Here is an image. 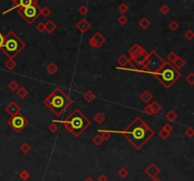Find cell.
Masks as SVG:
<instances>
[{"label":"cell","mask_w":194,"mask_h":181,"mask_svg":"<svg viewBox=\"0 0 194 181\" xmlns=\"http://www.w3.org/2000/svg\"><path fill=\"white\" fill-rule=\"evenodd\" d=\"M11 1H12V3H13L14 5H15V4L17 3V1H18V0H11Z\"/></svg>","instance_id":"f5cc1de1"},{"label":"cell","mask_w":194,"mask_h":181,"mask_svg":"<svg viewBox=\"0 0 194 181\" xmlns=\"http://www.w3.org/2000/svg\"><path fill=\"white\" fill-rule=\"evenodd\" d=\"M58 66L54 64V63H50V64H48L47 65V68H46V70H47V72L48 74H50V75H54L57 73V71H58Z\"/></svg>","instance_id":"ffe728a7"},{"label":"cell","mask_w":194,"mask_h":181,"mask_svg":"<svg viewBox=\"0 0 194 181\" xmlns=\"http://www.w3.org/2000/svg\"><path fill=\"white\" fill-rule=\"evenodd\" d=\"M31 5H38V1H37V0H18L17 3L14 5L13 7L7 9V11L3 12V14H6V13L9 12L14 9L26 8V7H28V6H31Z\"/></svg>","instance_id":"30bf717a"},{"label":"cell","mask_w":194,"mask_h":181,"mask_svg":"<svg viewBox=\"0 0 194 181\" xmlns=\"http://www.w3.org/2000/svg\"><path fill=\"white\" fill-rule=\"evenodd\" d=\"M78 12H79L81 15H86L87 12H88V8H87L85 5H81V6L78 9Z\"/></svg>","instance_id":"60d3db41"},{"label":"cell","mask_w":194,"mask_h":181,"mask_svg":"<svg viewBox=\"0 0 194 181\" xmlns=\"http://www.w3.org/2000/svg\"><path fill=\"white\" fill-rule=\"evenodd\" d=\"M16 93H17V96L20 99H25V98L28 97V89H26V87H19L16 90Z\"/></svg>","instance_id":"603a6c76"},{"label":"cell","mask_w":194,"mask_h":181,"mask_svg":"<svg viewBox=\"0 0 194 181\" xmlns=\"http://www.w3.org/2000/svg\"><path fill=\"white\" fill-rule=\"evenodd\" d=\"M138 25L142 30H147V28L151 26V21H150L148 18L143 17V18H141V20L138 22Z\"/></svg>","instance_id":"7402d4cb"},{"label":"cell","mask_w":194,"mask_h":181,"mask_svg":"<svg viewBox=\"0 0 194 181\" xmlns=\"http://www.w3.org/2000/svg\"><path fill=\"white\" fill-rule=\"evenodd\" d=\"M163 129L166 130V131L169 132V133H171V131H172V129H173V126H172L169 122H167V123H165V124H164Z\"/></svg>","instance_id":"7dc6e473"},{"label":"cell","mask_w":194,"mask_h":181,"mask_svg":"<svg viewBox=\"0 0 194 181\" xmlns=\"http://www.w3.org/2000/svg\"><path fill=\"white\" fill-rule=\"evenodd\" d=\"M171 65L175 68L177 70H179V69H181V68H183L184 66L186 65V61L184 60L182 57H180V56H178L177 58L175 59V61L173 62V63H171Z\"/></svg>","instance_id":"ac0fdd59"},{"label":"cell","mask_w":194,"mask_h":181,"mask_svg":"<svg viewBox=\"0 0 194 181\" xmlns=\"http://www.w3.org/2000/svg\"><path fill=\"white\" fill-rule=\"evenodd\" d=\"M151 104V106H152V108H153V112H154V114H157L158 112H160L162 110V106H161V104H160L158 102H156V101H154V102H153L152 103H150Z\"/></svg>","instance_id":"f546056e"},{"label":"cell","mask_w":194,"mask_h":181,"mask_svg":"<svg viewBox=\"0 0 194 181\" xmlns=\"http://www.w3.org/2000/svg\"><path fill=\"white\" fill-rule=\"evenodd\" d=\"M76 28L78 31H80L81 33H85L87 31L90 30L91 24L86 20V19H81L76 24Z\"/></svg>","instance_id":"5bb4252c"},{"label":"cell","mask_w":194,"mask_h":181,"mask_svg":"<svg viewBox=\"0 0 194 181\" xmlns=\"http://www.w3.org/2000/svg\"><path fill=\"white\" fill-rule=\"evenodd\" d=\"M118 174L119 175L121 178H126V177H128L129 172H128V170L126 169L125 167H121V168H119L118 171Z\"/></svg>","instance_id":"d6a6232c"},{"label":"cell","mask_w":194,"mask_h":181,"mask_svg":"<svg viewBox=\"0 0 194 181\" xmlns=\"http://www.w3.org/2000/svg\"><path fill=\"white\" fill-rule=\"evenodd\" d=\"M51 14V9L48 7H44L43 9H41V15H43L44 17H48Z\"/></svg>","instance_id":"8d00e7d4"},{"label":"cell","mask_w":194,"mask_h":181,"mask_svg":"<svg viewBox=\"0 0 194 181\" xmlns=\"http://www.w3.org/2000/svg\"><path fill=\"white\" fill-rule=\"evenodd\" d=\"M99 133L104 141L109 140L111 139V137H112V134H113L112 131H110V130H99Z\"/></svg>","instance_id":"cb8c5ba5"},{"label":"cell","mask_w":194,"mask_h":181,"mask_svg":"<svg viewBox=\"0 0 194 181\" xmlns=\"http://www.w3.org/2000/svg\"><path fill=\"white\" fill-rule=\"evenodd\" d=\"M165 118H166L169 121H174L177 120L178 115H177V113L174 111V110H169V111L166 114Z\"/></svg>","instance_id":"d4e9b609"},{"label":"cell","mask_w":194,"mask_h":181,"mask_svg":"<svg viewBox=\"0 0 194 181\" xmlns=\"http://www.w3.org/2000/svg\"><path fill=\"white\" fill-rule=\"evenodd\" d=\"M184 36H185V38L188 41H191L193 38H194V32L191 31V30H188L185 32V34H184Z\"/></svg>","instance_id":"b9f144b4"},{"label":"cell","mask_w":194,"mask_h":181,"mask_svg":"<svg viewBox=\"0 0 194 181\" xmlns=\"http://www.w3.org/2000/svg\"><path fill=\"white\" fill-rule=\"evenodd\" d=\"M19 177H20V179L23 180V181H27L28 178L31 177V174H30L28 171L23 170V171H21L20 173H19Z\"/></svg>","instance_id":"4dcf8cb0"},{"label":"cell","mask_w":194,"mask_h":181,"mask_svg":"<svg viewBox=\"0 0 194 181\" xmlns=\"http://www.w3.org/2000/svg\"><path fill=\"white\" fill-rule=\"evenodd\" d=\"M169 11H171V9H169V7L166 4H164L163 6H161V8H160V12H161L162 14H164V15L168 14L169 12Z\"/></svg>","instance_id":"ee69618b"},{"label":"cell","mask_w":194,"mask_h":181,"mask_svg":"<svg viewBox=\"0 0 194 181\" xmlns=\"http://www.w3.org/2000/svg\"><path fill=\"white\" fill-rule=\"evenodd\" d=\"M152 181H162V180L160 179V178H158V177H155V178H153Z\"/></svg>","instance_id":"816d5d0a"},{"label":"cell","mask_w":194,"mask_h":181,"mask_svg":"<svg viewBox=\"0 0 194 181\" xmlns=\"http://www.w3.org/2000/svg\"><path fill=\"white\" fill-rule=\"evenodd\" d=\"M178 57V55L176 54V52H174V51H171L167 55V59H168V62H169V63H173L174 61H175V59Z\"/></svg>","instance_id":"d590c367"},{"label":"cell","mask_w":194,"mask_h":181,"mask_svg":"<svg viewBox=\"0 0 194 181\" xmlns=\"http://www.w3.org/2000/svg\"><path fill=\"white\" fill-rule=\"evenodd\" d=\"M84 181H95V180H94L93 178H92V177H86V178H85V179H84Z\"/></svg>","instance_id":"f907efd6"},{"label":"cell","mask_w":194,"mask_h":181,"mask_svg":"<svg viewBox=\"0 0 194 181\" xmlns=\"http://www.w3.org/2000/svg\"><path fill=\"white\" fill-rule=\"evenodd\" d=\"M169 135H171V133H169V132H167L166 130H164L163 128L158 132V136H159L160 137H161V139H162L163 140H168V139H169Z\"/></svg>","instance_id":"e575fe53"},{"label":"cell","mask_w":194,"mask_h":181,"mask_svg":"<svg viewBox=\"0 0 194 181\" xmlns=\"http://www.w3.org/2000/svg\"><path fill=\"white\" fill-rule=\"evenodd\" d=\"M105 120H106V118L101 112L97 113L96 115L94 116V121L98 123V124H102V123L105 121Z\"/></svg>","instance_id":"484cf974"},{"label":"cell","mask_w":194,"mask_h":181,"mask_svg":"<svg viewBox=\"0 0 194 181\" xmlns=\"http://www.w3.org/2000/svg\"><path fill=\"white\" fill-rule=\"evenodd\" d=\"M20 150L23 152L24 154H28V153H30L31 150V145L28 143V142L25 141V142H23V143L21 144Z\"/></svg>","instance_id":"83f0119b"},{"label":"cell","mask_w":194,"mask_h":181,"mask_svg":"<svg viewBox=\"0 0 194 181\" xmlns=\"http://www.w3.org/2000/svg\"><path fill=\"white\" fill-rule=\"evenodd\" d=\"M3 44H4V35L1 33V31H0V49L2 47Z\"/></svg>","instance_id":"681fc988"},{"label":"cell","mask_w":194,"mask_h":181,"mask_svg":"<svg viewBox=\"0 0 194 181\" xmlns=\"http://www.w3.org/2000/svg\"><path fill=\"white\" fill-rule=\"evenodd\" d=\"M112 133L121 134L137 150L141 149L155 134L154 131L140 117L134 118L122 131H112Z\"/></svg>","instance_id":"6da1fadb"},{"label":"cell","mask_w":194,"mask_h":181,"mask_svg":"<svg viewBox=\"0 0 194 181\" xmlns=\"http://www.w3.org/2000/svg\"><path fill=\"white\" fill-rule=\"evenodd\" d=\"M147 56H148V52H146V51H143V52H141L140 54H138L135 58L132 61L133 63H134L137 65H140L141 66L142 65V64L144 63V61L146 60V58H147Z\"/></svg>","instance_id":"9a60e30c"},{"label":"cell","mask_w":194,"mask_h":181,"mask_svg":"<svg viewBox=\"0 0 194 181\" xmlns=\"http://www.w3.org/2000/svg\"><path fill=\"white\" fill-rule=\"evenodd\" d=\"M92 142H93V143L95 145H97V146H100L104 142V140H103V139L101 137V136L100 134H97L96 136L93 137V139H92Z\"/></svg>","instance_id":"4316f807"},{"label":"cell","mask_w":194,"mask_h":181,"mask_svg":"<svg viewBox=\"0 0 194 181\" xmlns=\"http://www.w3.org/2000/svg\"><path fill=\"white\" fill-rule=\"evenodd\" d=\"M106 42V38L100 32H96L91 36L88 43L89 45L94 47V49H100L103 46V44Z\"/></svg>","instance_id":"9c48e42d"},{"label":"cell","mask_w":194,"mask_h":181,"mask_svg":"<svg viewBox=\"0 0 194 181\" xmlns=\"http://www.w3.org/2000/svg\"><path fill=\"white\" fill-rule=\"evenodd\" d=\"M153 76L157 79L165 88H171L177 81L181 78V72L177 70L169 62H164V64Z\"/></svg>","instance_id":"277c9868"},{"label":"cell","mask_w":194,"mask_h":181,"mask_svg":"<svg viewBox=\"0 0 194 181\" xmlns=\"http://www.w3.org/2000/svg\"><path fill=\"white\" fill-rule=\"evenodd\" d=\"M36 30L40 32V33H43L44 31H46V28H45V22H40L37 24L36 26Z\"/></svg>","instance_id":"f6af8a7d"},{"label":"cell","mask_w":194,"mask_h":181,"mask_svg":"<svg viewBox=\"0 0 194 181\" xmlns=\"http://www.w3.org/2000/svg\"><path fill=\"white\" fill-rule=\"evenodd\" d=\"M98 181H108V177L106 174H100L99 178H98Z\"/></svg>","instance_id":"c3c4849f"},{"label":"cell","mask_w":194,"mask_h":181,"mask_svg":"<svg viewBox=\"0 0 194 181\" xmlns=\"http://www.w3.org/2000/svg\"><path fill=\"white\" fill-rule=\"evenodd\" d=\"M65 129L75 137H79L87 128L91 126V121L78 108L74 109L65 121H59Z\"/></svg>","instance_id":"3957f363"},{"label":"cell","mask_w":194,"mask_h":181,"mask_svg":"<svg viewBox=\"0 0 194 181\" xmlns=\"http://www.w3.org/2000/svg\"><path fill=\"white\" fill-rule=\"evenodd\" d=\"M186 82L190 84V85H193L194 84V73L190 72L186 77Z\"/></svg>","instance_id":"ab89813d"},{"label":"cell","mask_w":194,"mask_h":181,"mask_svg":"<svg viewBox=\"0 0 194 181\" xmlns=\"http://www.w3.org/2000/svg\"><path fill=\"white\" fill-rule=\"evenodd\" d=\"M45 28H46V31L47 33L51 34L52 32H54V31L57 28V25L54 23V21L52 20H47L45 23Z\"/></svg>","instance_id":"e0dca14e"},{"label":"cell","mask_w":194,"mask_h":181,"mask_svg":"<svg viewBox=\"0 0 194 181\" xmlns=\"http://www.w3.org/2000/svg\"><path fill=\"white\" fill-rule=\"evenodd\" d=\"M129 6L126 3H124V2H122V3H120L119 5H118V12H120L122 14H124V13H126L128 11H129Z\"/></svg>","instance_id":"1f68e13d"},{"label":"cell","mask_w":194,"mask_h":181,"mask_svg":"<svg viewBox=\"0 0 194 181\" xmlns=\"http://www.w3.org/2000/svg\"><path fill=\"white\" fill-rule=\"evenodd\" d=\"M144 172L150 178L153 179V178H155V177H158V174H160V173H161V170H160V168L156 164L151 163L146 169H145Z\"/></svg>","instance_id":"7c38bea8"},{"label":"cell","mask_w":194,"mask_h":181,"mask_svg":"<svg viewBox=\"0 0 194 181\" xmlns=\"http://www.w3.org/2000/svg\"><path fill=\"white\" fill-rule=\"evenodd\" d=\"M58 129H59V127H58L56 122H52V123H50L49 125H48V131H49L50 133H52V134L56 133L58 131Z\"/></svg>","instance_id":"74e56055"},{"label":"cell","mask_w":194,"mask_h":181,"mask_svg":"<svg viewBox=\"0 0 194 181\" xmlns=\"http://www.w3.org/2000/svg\"><path fill=\"white\" fill-rule=\"evenodd\" d=\"M5 111L7 114H9V116H15L17 114L21 113V107L20 105L14 101H12L9 104H7V106L5 107Z\"/></svg>","instance_id":"8fae6325"},{"label":"cell","mask_w":194,"mask_h":181,"mask_svg":"<svg viewBox=\"0 0 194 181\" xmlns=\"http://www.w3.org/2000/svg\"><path fill=\"white\" fill-rule=\"evenodd\" d=\"M8 88L11 90V91L14 92V91H16V90L19 88V84L16 82L15 80H12V81H11V82L8 84Z\"/></svg>","instance_id":"f1b7e54d"},{"label":"cell","mask_w":194,"mask_h":181,"mask_svg":"<svg viewBox=\"0 0 194 181\" xmlns=\"http://www.w3.org/2000/svg\"><path fill=\"white\" fill-rule=\"evenodd\" d=\"M26 47V43L19 38L15 32L9 31L4 36V44L0 49L8 59H14Z\"/></svg>","instance_id":"5b68a950"},{"label":"cell","mask_w":194,"mask_h":181,"mask_svg":"<svg viewBox=\"0 0 194 181\" xmlns=\"http://www.w3.org/2000/svg\"><path fill=\"white\" fill-rule=\"evenodd\" d=\"M127 22H128V19H127V17H126L125 15H120L118 18V23L119 24V25H121V26H124Z\"/></svg>","instance_id":"bcb514c9"},{"label":"cell","mask_w":194,"mask_h":181,"mask_svg":"<svg viewBox=\"0 0 194 181\" xmlns=\"http://www.w3.org/2000/svg\"><path fill=\"white\" fill-rule=\"evenodd\" d=\"M143 51H144V49L141 46H139L138 44H134L128 50V53H129V56H130L129 59L131 61H133L135 57H137L138 54L141 53V52H143Z\"/></svg>","instance_id":"4fadbf2b"},{"label":"cell","mask_w":194,"mask_h":181,"mask_svg":"<svg viewBox=\"0 0 194 181\" xmlns=\"http://www.w3.org/2000/svg\"><path fill=\"white\" fill-rule=\"evenodd\" d=\"M4 65L8 70H13L16 68L17 64H16V62L14 61V59H8L6 62H5Z\"/></svg>","instance_id":"44dd1931"},{"label":"cell","mask_w":194,"mask_h":181,"mask_svg":"<svg viewBox=\"0 0 194 181\" xmlns=\"http://www.w3.org/2000/svg\"><path fill=\"white\" fill-rule=\"evenodd\" d=\"M164 62L165 61L155 50L150 51L146 60L144 61V63L141 65V73H148L153 75L161 68Z\"/></svg>","instance_id":"8992f818"},{"label":"cell","mask_w":194,"mask_h":181,"mask_svg":"<svg viewBox=\"0 0 194 181\" xmlns=\"http://www.w3.org/2000/svg\"><path fill=\"white\" fill-rule=\"evenodd\" d=\"M179 27H180V25H179V23L176 20H172L169 24V28L172 31H176L179 28Z\"/></svg>","instance_id":"836d02e7"},{"label":"cell","mask_w":194,"mask_h":181,"mask_svg":"<svg viewBox=\"0 0 194 181\" xmlns=\"http://www.w3.org/2000/svg\"><path fill=\"white\" fill-rule=\"evenodd\" d=\"M185 135L187 137L191 139V137H193V136H194V129L192 127H187V129L185 130Z\"/></svg>","instance_id":"7bdbcfd3"},{"label":"cell","mask_w":194,"mask_h":181,"mask_svg":"<svg viewBox=\"0 0 194 181\" xmlns=\"http://www.w3.org/2000/svg\"><path fill=\"white\" fill-rule=\"evenodd\" d=\"M82 99H84L85 102L90 103L96 99V95H95V93L93 91H92V90L89 89V90H87L85 93H84V95H82Z\"/></svg>","instance_id":"d6986e66"},{"label":"cell","mask_w":194,"mask_h":181,"mask_svg":"<svg viewBox=\"0 0 194 181\" xmlns=\"http://www.w3.org/2000/svg\"><path fill=\"white\" fill-rule=\"evenodd\" d=\"M17 12L28 24H33L36 19L41 15V8L38 5H31L26 8L17 9Z\"/></svg>","instance_id":"52a82bcc"},{"label":"cell","mask_w":194,"mask_h":181,"mask_svg":"<svg viewBox=\"0 0 194 181\" xmlns=\"http://www.w3.org/2000/svg\"><path fill=\"white\" fill-rule=\"evenodd\" d=\"M28 123H30L28 120L24 115H22L21 113L17 114L15 116L11 117L8 121L9 126L16 133L22 132L28 125Z\"/></svg>","instance_id":"ba28073f"},{"label":"cell","mask_w":194,"mask_h":181,"mask_svg":"<svg viewBox=\"0 0 194 181\" xmlns=\"http://www.w3.org/2000/svg\"><path fill=\"white\" fill-rule=\"evenodd\" d=\"M143 111H144L145 114H147V115H150V116L154 115V112H153V108L151 106V104H147V105L143 108Z\"/></svg>","instance_id":"f35d334b"},{"label":"cell","mask_w":194,"mask_h":181,"mask_svg":"<svg viewBox=\"0 0 194 181\" xmlns=\"http://www.w3.org/2000/svg\"><path fill=\"white\" fill-rule=\"evenodd\" d=\"M73 101L61 87H56L44 100V104L54 114L56 117L62 115L67 108H69Z\"/></svg>","instance_id":"7a4b0ae2"},{"label":"cell","mask_w":194,"mask_h":181,"mask_svg":"<svg viewBox=\"0 0 194 181\" xmlns=\"http://www.w3.org/2000/svg\"><path fill=\"white\" fill-rule=\"evenodd\" d=\"M139 98L141 99V101L145 103H149L153 100V94L148 91V90H144V91L139 95Z\"/></svg>","instance_id":"2e32d148"}]
</instances>
